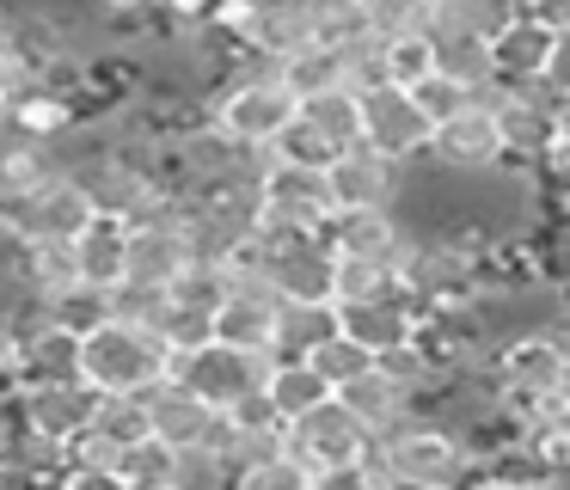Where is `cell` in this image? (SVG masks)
Returning <instances> with one entry per match:
<instances>
[{
	"label": "cell",
	"instance_id": "1",
	"mask_svg": "<svg viewBox=\"0 0 570 490\" xmlns=\"http://www.w3.org/2000/svg\"><path fill=\"white\" fill-rule=\"evenodd\" d=\"M80 374L99 392H148L154 380L173 374V343L154 325L111 313L92 331H80Z\"/></svg>",
	"mask_w": 570,
	"mask_h": 490
},
{
	"label": "cell",
	"instance_id": "2",
	"mask_svg": "<svg viewBox=\"0 0 570 490\" xmlns=\"http://www.w3.org/2000/svg\"><path fill=\"white\" fill-rule=\"evenodd\" d=\"M374 448H381V460H386V472H393L399 490H442V484L472 478V453H466V441H460V429H448L442 416H430V411L399 416L393 429L374 435Z\"/></svg>",
	"mask_w": 570,
	"mask_h": 490
},
{
	"label": "cell",
	"instance_id": "3",
	"mask_svg": "<svg viewBox=\"0 0 570 490\" xmlns=\"http://www.w3.org/2000/svg\"><path fill=\"white\" fill-rule=\"evenodd\" d=\"M368 441H374V429L337 392L320 399L313 411H301L295 423H283V448L301 453L320 484H356V460L368 453Z\"/></svg>",
	"mask_w": 570,
	"mask_h": 490
},
{
	"label": "cell",
	"instance_id": "4",
	"mask_svg": "<svg viewBox=\"0 0 570 490\" xmlns=\"http://www.w3.org/2000/svg\"><path fill=\"white\" fill-rule=\"evenodd\" d=\"M479 105H491L497 129H503V159L509 166H533L540 171L546 141H552V122L570 98H558L546 80H491L479 86Z\"/></svg>",
	"mask_w": 570,
	"mask_h": 490
},
{
	"label": "cell",
	"instance_id": "5",
	"mask_svg": "<svg viewBox=\"0 0 570 490\" xmlns=\"http://www.w3.org/2000/svg\"><path fill=\"white\" fill-rule=\"evenodd\" d=\"M92 220V196L80 190V178L68 166L43 171L38 184H26V190L0 196V227L19 233V239H75L80 227Z\"/></svg>",
	"mask_w": 570,
	"mask_h": 490
},
{
	"label": "cell",
	"instance_id": "6",
	"mask_svg": "<svg viewBox=\"0 0 570 490\" xmlns=\"http://www.w3.org/2000/svg\"><path fill=\"white\" fill-rule=\"evenodd\" d=\"M19 429H38L50 441H75L99 411V386L87 374H50V380H19L13 386Z\"/></svg>",
	"mask_w": 570,
	"mask_h": 490
},
{
	"label": "cell",
	"instance_id": "7",
	"mask_svg": "<svg viewBox=\"0 0 570 490\" xmlns=\"http://www.w3.org/2000/svg\"><path fill=\"white\" fill-rule=\"evenodd\" d=\"M141 399H148V435H160L166 448H215L222 453L227 411L209 404L197 386H185L178 374H166V380H154Z\"/></svg>",
	"mask_w": 570,
	"mask_h": 490
},
{
	"label": "cell",
	"instance_id": "8",
	"mask_svg": "<svg viewBox=\"0 0 570 490\" xmlns=\"http://www.w3.org/2000/svg\"><path fill=\"white\" fill-rule=\"evenodd\" d=\"M423 159L454 178H472V171H497L503 166V129H497L491 105H460L454 117L430 122V141H423Z\"/></svg>",
	"mask_w": 570,
	"mask_h": 490
},
{
	"label": "cell",
	"instance_id": "9",
	"mask_svg": "<svg viewBox=\"0 0 570 490\" xmlns=\"http://www.w3.org/2000/svg\"><path fill=\"white\" fill-rule=\"evenodd\" d=\"M258 208H264V227H320L332 215L325 166H301V159L271 154L258 171Z\"/></svg>",
	"mask_w": 570,
	"mask_h": 490
},
{
	"label": "cell",
	"instance_id": "10",
	"mask_svg": "<svg viewBox=\"0 0 570 490\" xmlns=\"http://www.w3.org/2000/svg\"><path fill=\"white\" fill-rule=\"evenodd\" d=\"M491 380H497V399L503 404H521V399H533V392H546V386H564L570 380V350L546 325L515 331V337H503V350H497V374Z\"/></svg>",
	"mask_w": 570,
	"mask_h": 490
},
{
	"label": "cell",
	"instance_id": "11",
	"mask_svg": "<svg viewBox=\"0 0 570 490\" xmlns=\"http://www.w3.org/2000/svg\"><path fill=\"white\" fill-rule=\"evenodd\" d=\"M362 105V141L381 147V154L393 159H423V141H430V117L417 110V98H411V86L399 80H381V86H362L356 92Z\"/></svg>",
	"mask_w": 570,
	"mask_h": 490
},
{
	"label": "cell",
	"instance_id": "12",
	"mask_svg": "<svg viewBox=\"0 0 570 490\" xmlns=\"http://www.w3.org/2000/svg\"><path fill=\"white\" fill-rule=\"evenodd\" d=\"M325 184H332V208L399 203V190H405V159L381 154V147H368V141H350L325 159Z\"/></svg>",
	"mask_w": 570,
	"mask_h": 490
},
{
	"label": "cell",
	"instance_id": "13",
	"mask_svg": "<svg viewBox=\"0 0 570 490\" xmlns=\"http://www.w3.org/2000/svg\"><path fill=\"white\" fill-rule=\"evenodd\" d=\"M264 367H271L264 355L234 350V343H215V337H209V343H197V350H185V355H178V362H173V374L185 380V386H197L209 404H222V411H227L234 399H246V392L258 386V380H264Z\"/></svg>",
	"mask_w": 570,
	"mask_h": 490
},
{
	"label": "cell",
	"instance_id": "14",
	"mask_svg": "<svg viewBox=\"0 0 570 490\" xmlns=\"http://www.w3.org/2000/svg\"><path fill=\"white\" fill-rule=\"evenodd\" d=\"M276 306H283L276 288H227L222 301H215V313H209V337L271 362L276 355Z\"/></svg>",
	"mask_w": 570,
	"mask_h": 490
},
{
	"label": "cell",
	"instance_id": "15",
	"mask_svg": "<svg viewBox=\"0 0 570 490\" xmlns=\"http://www.w3.org/2000/svg\"><path fill=\"white\" fill-rule=\"evenodd\" d=\"M337 306V331L344 337H356L362 350H393V343H405L411 331H417V313L423 301L417 294H386V301H332Z\"/></svg>",
	"mask_w": 570,
	"mask_h": 490
},
{
	"label": "cell",
	"instance_id": "16",
	"mask_svg": "<svg viewBox=\"0 0 570 490\" xmlns=\"http://www.w3.org/2000/svg\"><path fill=\"white\" fill-rule=\"evenodd\" d=\"M68 252H75V276L80 282L117 288V282H124V252H129V220L99 215V208H92V220L68 239Z\"/></svg>",
	"mask_w": 570,
	"mask_h": 490
},
{
	"label": "cell",
	"instance_id": "17",
	"mask_svg": "<svg viewBox=\"0 0 570 490\" xmlns=\"http://www.w3.org/2000/svg\"><path fill=\"white\" fill-rule=\"evenodd\" d=\"M337 399H344L350 411H356L362 423L374 429V435H381V429H393L399 416H411V411H417V392H411L405 380H393L381 362H374V367H362L356 380H344V386H337Z\"/></svg>",
	"mask_w": 570,
	"mask_h": 490
},
{
	"label": "cell",
	"instance_id": "18",
	"mask_svg": "<svg viewBox=\"0 0 570 490\" xmlns=\"http://www.w3.org/2000/svg\"><path fill=\"white\" fill-rule=\"evenodd\" d=\"M258 386H264V399H271V411L283 416V423H295L301 411H313L320 399H332V380H325L307 355H276V362L264 367Z\"/></svg>",
	"mask_w": 570,
	"mask_h": 490
},
{
	"label": "cell",
	"instance_id": "19",
	"mask_svg": "<svg viewBox=\"0 0 570 490\" xmlns=\"http://www.w3.org/2000/svg\"><path fill=\"white\" fill-rule=\"evenodd\" d=\"M546 49H552V31H546L533 12H521L503 37H491V68L497 80H540L546 68Z\"/></svg>",
	"mask_w": 570,
	"mask_h": 490
},
{
	"label": "cell",
	"instance_id": "20",
	"mask_svg": "<svg viewBox=\"0 0 570 490\" xmlns=\"http://www.w3.org/2000/svg\"><path fill=\"white\" fill-rule=\"evenodd\" d=\"M521 19V0H435V19H430V37H479V43H491V37H503L509 24Z\"/></svg>",
	"mask_w": 570,
	"mask_h": 490
},
{
	"label": "cell",
	"instance_id": "21",
	"mask_svg": "<svg viewBox=\"0 0 570 490\" xmlns=\"http://www.w3.org/2000/svg\"><path fill=\"white\" fill-rule=\"evenodd\" d=\"M295 117L307 122L313 135H320L325 147H350V141H362V105H356V86H332V92H313V98H301L295 105Z\"/></svg>",
	"mask_w": 570,
	"mask_h": 490
},
{
	"label": "cell",
	"instance_id": "22",
	"mask_svg": "<svg viewBox=\"0 0 570 490\" xmlns=\"http://www.w3.org/2000/svg\"><path fill=\"white\" fill-rule=\"evenodd\" d=\"M117 484L124 490H178V448H166L160 435L124 441V453H117Z\"/></svg>",
	"mask_w": 570,
	"mask_h": 490
},
{
	"label": "cell",
	"instance_id": "23",
	"mask_svg": "<svg viewBox=\"0 0 570 490\" xmlns=\"http://www.w3.org/2000/svg\"><path fill=\"white\" fill-rule=\"evenodd\" d=\"M276 74H283V86H288L295 98L332 92V86H344V49H332V43H301V49H288V56L276 61Z\"/></svg>",
	"mask_w": 570,
	"mask_h": 490
},
{
	"label": "cell",
	"instance_id": "24",
	"mask_svg": "<svg viewBox=\"0 0 570 490\" xmlns=\"http://www.w3.org/2000/svg\"><path fill=\"white\" fill-rule=\"evenodd\" d=\"M325 331H337V306L332 301H283L276 306V355H307Z\"/></svg>",
	"mask_w": 570,
	"mask_h": 490
},
{
	"label": "cell",
	"instance_id": "25",
	"mask_svg": "<svg viewBox=\"0 0 570 490\" xmlns=\"http://www.w3.org/2000/svg\"><path fill=\"white\" fill-rule=\"evenodd\" d=\"M430 43H435V68H442L448 80L472 86V92L497 80V68H491V43H479V37H460V31L430 37Z\"/></svg>",
	"mask_w": 570,
	"mask_h": 490
},
{
	"label": "cell",
	"instance_id": "26",
	"mask_svg": "<svg viewBox=\"0 0 570 490\" xmlns=\"http://www.w3.org/2000/svg\"><path fill=\"white\" fill-rule=\"evenodd\" d=\"M234 484H246V490H320V478H313V465L301 460V453L276 448V453H264V460L239 465Z\"/></svg>",
	"mask_w": 570,
	"mask_h": 490
},
{
	"label": "cell",
	"instance_id": "27",
	"mask_svg": "<svg viewBox=\"0 0 570 490\" xmlns=\"http://www.w3.org/2000/svg\"><path fill=\"white\" fill-rule=\"evenodd\" d=\"M50 318L56 325H68L80 337V331H92L99 318H111V288H99V282H68L62 294H50Z\"/></svg>",
	"mask_w": 570,
	"mask_h": 490
},
{
	"label": "cell",
	"instance_id": "28",
	"mask_svg": "<svg viewBox=\"0 0 570 490\" xmlns=\"http://www.w3.org/2000/svg\"><path fill=\"white\" fill-rule=\"evenodd\" d=\"M87 429H99L111 441H141L148 435V399L141 392H99V411H92Z\"/></svg>",
	"mask_w": 570,
	"mask_h": 490
},
{
	"label": "cell",
	"instance_id": "29",
	"mask_svg": "<svg viewBox=\"0 0 570 490\" xmlns=\"http://www.w3.org/2000/svg\"><path fill=\"white\" fill-rule=\"evenodd\" d=\"M307 362L320 367V374L332 380V392H337L344 380H356L362 367H374V350H362L356 337H344V331H325V337L307 350Z\"/></svg>",
	"mask_w": 570,
	"mask_h": 490
},
{
	"label": "cell",
	"instance_id": "30",
	"mask_svg": "<svg viewBox=\"0 0 570 490\" xmlns=\"http://www.w3.org/2000/svg\"><path fill=\"white\" fill-rule=\"evenodd\" d=\"M430 68H435L430 31H399V37H386V80L411 86V80H423Z\"/></svg>",
	"mask_w": 570,
	"mask_h": 490
},
{
	"label": "cell",
	"instance_id": "31",
	"mask_svg": "<svg viewBox=\"0 0 570 490\" xmlns=\"http://www.w3.org/2000/svg\"><path fill=\"white\" fill-rule=\"evenodd\" d=\"M362 12H368V31L399 37V31H430L435 0H362Z\"/></svg>",
	"mask_w": 570,
	"mask_h": 490
},
{
	"label": "cell",
	"instance_id": "32",
	"mask_svg": "<svg viewBox=\"0 0 570 490\" xmlns=\"http://www.w3.org/2000/svg\"><path fill=\"white\" fill-rule=\"evenodd\" d=\"M411 98H417V110L430 122H442V117H454L460 105H472L479 92H472V86H460V80H448L442 68H430L423 80H411Z\"/></svg>",
	"mask_w": 570,
	"mask_h": 490
},
{
	"label": "cell",
	"instance_id": "33",
	"mask_svg": "<svg viewBox=\"0 0 570 490\" xmlns=\"http://www.w3.org/2000/svg\"><path fill=\"white\" fill-rule=\"evenodd\" d=\"M271 154H283V159H301V166H325V159H332V147H325L320 135H313L307 122L295 117V122H288V129L271 141Z\"/></svg>",
	"mask_w": 570,
	"mask_h": 490
},
{
	"label": "cell",
	"instance_id": "34",
	"mask_svg": "<svg viewBox=\"0 0 570 490\" xmlns=\"http://www.w3.org/2000/svg\"><path fill=\"white\" fill-rule=\"evenodd\" d=\"M540 178L552 184V190H558V184L570 178V105L558 110V122H552V141H546V159H540Z\"/></svg>",
	"mask_w": 570,
	"mask_h": 490
},
{
	"label": "cell",
	"instance_id": "35",
	"mask_svg": "<svg viewBox=\"0 0 570 490\" xmlns=\"http://www.w3.org/2000/svg\"><path fill=\"white\" fill-rule=\"evenodd\" d=\"M540 80L552 86L558 98H570V37H552V49H546V68Z\"/></svg>",
	"mask_w": 570,
	"mask_h": 490
},
{
	"label": "cell",
	"instance_id": "36",
	"mask_svg": "<svg viewBox=\"0 0 570 490\" xmlns=\"http://www.w3.org/2000/svg\"><path fill=\"white\" fill-rule=\"evenodd\" d=\"M521 12H533L552 37H570V0H528Z\"/></svg>",
	"mask_w": 570,
	"mask_h": 490
},
{
	"label": "cell",
	"instance_id": "37",
	"mask_svg": "<svg viewBox=\"0 0 570 490\" xmlns=\"http://www.w3.org/2000/svg\"><path fill=\"white\" fill-rule=\"evenodd\" d=\"M19 429V411H13V386H0V448H7V435Z\"/></svg>",
	"mask_w": 570,
	"mask_h": 490
},
{
	"label": "cell",
	"instance_id": "38",
	"mask_svg": "<svg viewBox=\"0 0 570 490\" xmlns=\"http://www.w3.org/2000/svg\"><path fill=\"white\" fill-rule=\"evenodd\" d=\"M0 386H13V331L0 325Z\"/></svg>",
	"mask_w": 570,
	"mask_h": 490
},
{
	"label": "cell",
	"instance_id": "39",
	"mask_svg": "<svg viewBox=\"0 0 570 490\" xmlns=\"http://www.w3.org/2000/svg\"><path fill=\"white\" fill-rule=\"evenodd\" d=\"M552 208H558V215L570 220V178H564V184H558V190H552Z\"/></svg>",
	"mask_w": 570,
	"mask_h": 490
},
{
	"label": "cell",
	"instance_id": "40",
	"mask_svg": "<svg viewBox=\"0 0 570 490\" xmlns=\"http://www.w3.org/2000/svg\"><path fill=\"white\" fill-rule=\"evenodd\" d=\"M521 7H528V0H521Z\"/></svg>",
	"mask_w": 570,
	"mask_h": 490
}]
</instances>
